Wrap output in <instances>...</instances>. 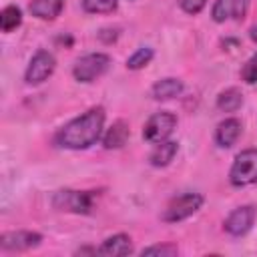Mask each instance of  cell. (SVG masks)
Here are the masks:
<instances>
[{
    "label": "cell",
    "instance_id": "obj_24",
    "mask_svg": "<svg viewBox=\"0 0 257 257\" xmlns=\"http://www.w3.org/2000/svg\"><path fill=\"white\" fill-rule=\"evenodd\" d=\"M249 36H251L253 42H257V26H253V28L249 30Z\"/></svg>",
    "mask_w": 257,
    "mask_h": 257
},
{
    "label": "cell",
    "instance_id": "obj_4",
    "mask_svg": "<svg viewBox=\"0 0 257 257\" xmlns=\"http://www.w3.org/2000/svg\"><path fill=\"white\" fill-rule=\"evenodd\" d=\"M229 183L233 187H249L257 183V149L241 151L229 171Z\"/></svg>",
    "mask_w": 257,
    "mask_h": 257
},
{
    "label": "cell",
    "instance_id": "obj_21",
    "mask_svg": "<svg viewBox=\"0 0 257 257\" xmlns=\"http://www.w3.org/2000/svg\"><path fill=\"white\" fill-rule=\"evenodd\" d=\"M179 253V249H177V245H171V243H157V245H151V247H145L143 251H141V255L145 257V255H159V257H173V255H177Z\"/></svg>",
    "mask_w": 257,
    "mask_h": 257
},
{
    "label": "cell",
    "instance_id": "obj_19",
    "mask_svg": "<svg viewBox=\"0 0 257 257\" xmlns=\"http://www.w3.org/2000/svg\"><path fill=\"white\" fill-rule=\"evenodd\" d=\"M153 56H155L153 48H149V46L137 48V50L126 58V68H131V70H141V68H145V66L153 60Z\"/></svg>",
    "mask_w": 257,
    "mask_h": 257
},
{
    "label": "cell",
    "instance_id": "obj_10",
    "mask_svg": "<svg viewBox=\"0 0 257 257\" xmlns=\"http://www.w3.org/2000/svg\"><path fill=\"white\" fill-rule=\"evenodd\" d=\"M251 0H215L211 8V16L215 22H229V20H243L247 16Z\"/></svg>",
    "mask_w": 257,
    "mask_h": 257
},
{
    "label": "cell",
    "instance_id": "obj_13",
    "mask_svg": "<svg viewBox=\"0 0 257 257\" xmlns=\"http://www.w3.org/2000/svg\"><path fill=\"white\" fill-rule=\"evenodd\" d=\"M128 137H131L128 122H124V120L118 118V120H114V122L106 128V133L102 135V145H104V149H120V147L126 145Z\"/></svg>",
    "mask_w": 257,
    "mask_h": 257
},
{
    "label": "cell",
    "instance_id": "obj_2",
    "mask_svg": "<svg viewBox=\"0 0 257 257\" xmlns=\"http://www.w3.org/2000/svg\"><path fill=\"white\" fill-rule=\"evenodd\" d=\"M52 207L64 213L88 215L94 209V193L92 191H74V189H60L52 195Z\"/></svg>",
    "mask_w": 257,
    "mask_h": 257
},
{
    "label": "cell",
    "instance_id": "obj_3",
    "mask_svg": "<svg viewBox=\"0 0 257 257\" xmlns=\"http://www.w3.org/2000/svg\"><path fill=\"white\" fill-rule=\"evenodd\" d=\"M203 203H205V199H203L201 193H183V195H177V197H173L167 203L161 219L165 223H181V221L189 219L191 215H195L203 207Z\"/></svg>",
    "mask_w": 257,
    "mask_h": 257
},
{
    "label": "cell",
    "instance_id": "obj_22",
    "mask_svg": "<svg viewBox=\"0 0 257 257\" xmlns=\"http://www.w3.org/2000/svg\"><path fill=\"white\" fill-rule=\"evenodd\" d=\"M241 80L245 84H257V52L243 64V68H241Z\"/></svg>",
    "mask_w": 257,
    "mask_h": 257
},
{
    "label": "cell",
    "instance_id": "obj_6",
    "mask_svg": "<svg viewBox=\"0 0 257 257\" xmlns=\"http://www.w3.org/2000/svg\"><path fill=\"white\" fill-rule=\"evenodd\" d=\"M177 126V116L169 110H159L149 116V120L143 126V139L151 145L167 141Z\"/></svg>",
    "mask_w": 257,
    "mask_h": 257
},
{
    "label": "cell",
    "instance_id": "obj_8",
    "mask_svg": "<svg viewBox=\"0 0 257 257\" xmlns=\"http://www.w3.org/2000/svg\"><path fill=\"white\" fill-rule=\"evenodd\" d=\"M255 219H257V207L255 205H241V207L233 209L227 215V219L223 223V229L231 237H243L251 231Z\"/></svg>",
    "mask_w": 257,
    "mask_h": 257
},
{
    "label": "cell",
    "instance_id": "obj_17",
    "mask_svg": "<svg viewBox=\"0 0 257 257\" xmlns=\"http://www.w3.org/2000/svg\"><path fill=\"white\" fill-rule=\"evenodd\" d=\"M241 104H243V92L235 86L225 88L217 96V108L223 110V112H235V110L241 108Z\"/></svg>",
    "mask_w": 257,
    "mask_h": 257
},
{
    "label": "cell",
    "instance_id": "obj_14",
    "mask_svg": "<svg viewBox=\"0 0 257 257\" xmlns=\"http://www.w3.org/2000/svg\"><path fill=\"white\" fill-rule=\"evenodd\" d=\"M64 8V0H30L28 10L38 20H54L60 16Z\"/></svg>",
    "mask_w": 257,
    "mask_h": 257
},
{
    "label": "cell",
    "instance_id": "obj_20",
    "mask_svg": "<svg viewBox=\"0 0 257 257\" xmlns=\"http://www.w3.org/2000/svg\"><path fill=\"white\" fill-rule=\"evenodd\" d=\"M118 0H82V8L88 14H108L116 8Z\"/></svg>",
    "mask_w": 257,
    "mask_h": 257
},
{
    "label": "cell",
    "instance_id": "obj_18",
    "mask_svg": "<svg viewBox=\"0 0 257 257\" xmlns=\"http://www.w3.org/2000/svg\"><path fill=\"white\" fill-rule=\"evenodd\" d=\"M22 24V10L16 4H8L0 12V30L2 32H12Z\"/></svg>",
    "mask_w": 257,
    "mask_h": 257
},
{
    "label": "cell",
    "instance_id": "obj_5",
    "mask_svg": "<svg viewBox=\"0 0 257 257\" xmlns=\"http://www.w3.org/2000/svg\"><path fill=\"white\" fill-rule=\"evenodd\" d=\"M110 66V56L104 52H90L76 60L72 66V76L78 82H94L100 78Z\"/></svg>",
    "mask_w": 257,
    "mask_h": 257
},
{
    "label": "cell",
    "instance_id": "obj_15",
    "mask_svg": "<svg viewBox=\"0 0 257 257\" xmlns=\"http://www.w3.org/2000/svg\"><path fill=\"white\" fill-rule=\"evenodd\" d=\"M183 80L179 78H173V76H167V78H161L153 84L151 88V96L155 100H171L175 96H179L183 92Z\"/></svg>",
    "mask_w": 257,
    "mask_h": 257
},
{
    "label": "cell",
    "instance_id": "obj_11",
    "mask_svg": "<svg viewBox=\"0 0 257 257\" xmlns=\"http://www.w3.org/2000/svg\"><path fill=\"white\" fill-rule=\"evenodd\" d=\"M241 133H243V122L235 116H229V118H225L217 124L213 139H215V145L219 149H231L239 141Z\"/></svg>",
    "mask_w": 257,
    "mask_h": 257
},
{
    "label": "cell",
    "instance_id": "obj_7",
    "mask_svg": "<svg viewBox=\"0 0 257 257\" xmlns=\"http://www.w3.org/2000/svg\"><path fill=\"white\" fill-rule=\"evenodd\" d=\"M54 68H56V58H54V54L40 48V50L34 52V56L30 58V62H28V66H26L24 82H26V84H32V86L42 84L46 78L52 76Z\"/></svg>",
    "mask_w": 257,
    "mask_h": 257
},
{
    "label": "cell",
    "instance_id": "obj_1",
    "mask_svg": "<svg viewBox=\"0 0 257 257\" xmlns=\"http://www.w3.org/2000/svg\"><path fill=\"white\" fill-rule=\"evenodd\" d=\"M102 128H104V108L92 106L80 116L68 120L54 135V145L70 151H84L102 139Z\"/></svg>",
    "mask_w": 257,
    "mask_h": 257
},
{
    "label": "cell",
    "instance_id": "obj_12",
    "mask_svg": "<svg viewBox=\"0 0 257 257\" xmlns=\"http://www.w3.org/2000/svg\"><path fill=\"white\" fill-rule=\"evenodd\" d=\"M96 253L98 255H108V257H114V255H131L133 253V241H131V237L126 233H116V235L106 237L96 247Z\"/></svg>",
    "mask_w": 257,
    "mask_h": 257
},
{
    "label": "cell",
    "instance_id": "obj_9",
    "mask_svg": "<svg viewBox=\"0 0 257 257\" xmlns=\"http://www.w3.org/2000/svg\"><path fill=\"white\" fill-rule=\"evenodd\" d=\"M42 241V235L36 231H4L0 235V249L2 251H28L38 247Z\"/></svg>",
    "mask_w": 257,
    "mask_h": 257
},
{
    "label": "cell",
    "instance_id": "obj_16",
    "mask_svg": "<svg viewBox=\"0 0 257 257\" xmlns=\"http://www.w3.org/2000/svg\"><path fill=\"white\" fill-rule=\"evenodd\" d=\"M177 151H179V143H175V141H169V139H167V141H163V143H157L155 149H153L151 155H149V163H151L153 167H157V169L167 167V165L175 159Z\"/></svg>",
    "mask_w": 257,
    "mask_h": 257
},
{
    "label": "cell",
    "instance_id": "obj_23",
    "mask_svg": "<svg viewBox=\"0 0 257 257\" xmlns=\"http://www.w3.org/2000/svg\"><path fill=\"white\" fill-rule=\"evenodd\" d=\"M179 4H181V8H183V12L195 16V14H199V12L205 8L207 0H179Z\"/></svg>",
    "mask_w": 257,
    "mask_h": 257
}]
</instances>
